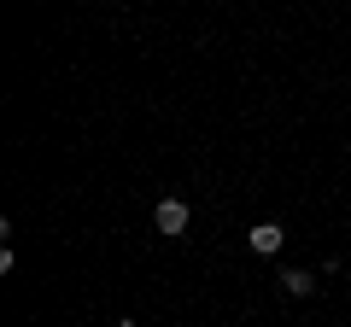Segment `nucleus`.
<instances>
[{
  "instance_id": "f257e3e1",
  "label": "nucleus",
  "mask_w": 351,
  "mask_h": 327,
  "mask_svg": "<svg viewBox=\"0 0 351 327\" xmlns=\"http://www.w3.org/2000/svg\"><path fill=\"white\" fill-rule=\"evenodd\" d=\"M188 222H193V211L182 199H158V211H152V228H158V234H188Z\"/></svg>"
},
{
  "instance_id": "f03ea898",
  "label": "nucleus",
  "mask_w": 351,
  "mask_h": 327,
  "mask_svg": "<svg viewBox=\"0 0 351 327\" xmlns=\"http://www.w3.org/2000/svg\"><path fill=\"white\" fill-rule=\"evenodd\" d=\"M281 239H287V234H281L276 222H258V228H246V246H252L258 257H276V252H281Z\"/></svg>"
},
{
  "instance_id": "7ed1b4c3",
  "label": "nucleus",
  "mask_w": 351,
  "mask_h": 327,
  "mask_svg": "<svg viewBox=\"0 0 351 327\" xmlns=\"http://www.w3.org/2000/svg\"><path fill=\"white\" fill-rule=\"evenodd\" d=\"M281 287H287L293 298H311V292H316V275H311V269H287V275H281Z\"/></svg>"
},
{
  "instance_id": "20e7f679",
  "label": "nucleus",
  "mask_w": 351,
  "mask_h": 327,
  "mask_svg": "<svg viewBox=\"0 0 351 327\" xmlns=\"http://www.w3.org/2000/svg\"><path fill=\"white\" fill-rule=\"evenodd\" d=\"M112 327H135V322H112Z\"/></svg>"
}]
</instances>
